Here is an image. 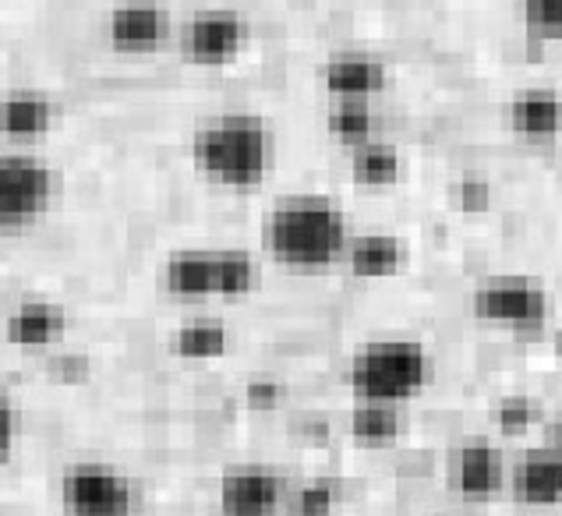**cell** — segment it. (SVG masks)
Returning <instances> with one entry per match:
<instances>
[{
    "label": "cell",
    "instance_id": "cell-1",
    "mask_svg": "<svg viewBox=\"0 0 562 516\" xmlns=\"http://www.w3.org/2000/svg\"><path fill=\"white\" fill-rule=\"evenodd\" d=\"M350 223L326 195L280 199L262 220V248L280 266L297 272H326L344 258Z\"/></svg>",
    "mask_w": 562,
    "mask_h": 516
},
{
    "label": "cell",
    "instance_id": "cell-2",
    "mask_svg": "<svg viewBox=\"0 0 562 516\" xmlns=\"http://www.w3.org/2000/svg\"><path fill=\"white\" fill-rule=\"evenodd\" d=\"M277 159V138L259 114H216L191 135V167L227 191H255Z\"/></svg>",
    "mask_w": 562,
    "mask_h": 516
},
{
    "label": "cell",
    "instance_id": "cell-3",
    "mask_svg": "<svg viewBox=\"0 0 562 516\" xmlns=\"http://www.w3.org/2000/svg\"><path fill=\"white\" fill-rule=\"evenodd\" d=\"M436 375V361L422 340L393 336L361 347L347 368V385L358 403H400L425 393Z\"/></svg>",
    "mask_w": 562,
    "mask_h": 516
},
{
    "label": "cell",
    "instance_id": "cell-4",
    "mask_svg": "<svg viewBox=\"0 0 562 516\" xmlns=\"http://www.w3.org/2000/svg\"><path fill=\"white\" fill-rule=\"evenodd\" d=\"M57 170L36 153H0V237L25 234L57 202Z\"/></svg>",
    "mask_w": 562,
    "mask_h": 516
},
{
    "label": "cell",
    "instance_id": "cell-5",
    "mask_svg": "<svg viewBox=\"0 0 562 516\" xmlns=\"http://www.w3.org/2000/svg\"><path fill=\"white\" fill-rule=\"evenodd\" d=\"M57 495L68 516H135L142 506L138 481L103 460H75L64 467Z\"/></svg>",
    "mask_w": 562,
    "mask_h": 516
},
{
    "label": "cell",
    "instance_id": "cell-6",
    "mask_svg": "<svg viewBox=\"0 0 562 516\" xmlns=\"http://www.w3.org/2000/svg\"><path fill=\"white\" fill-rule=\"evenodd\" d=\"M549 309V290L531 277H488L471 294L474 318L506 329H541Z\"/></svg>",
    "mask_w": 562,
    "mask_h": 516
},
{
    "label": "cell",
    "instance_id": "cell-7",
    "mask_svg": "<svg viewBox=\"0 0 562 516\" xmlns=\"http://www.w3.org/2000/svg\"><path fill=\"white\" fill-rule=\"evenodd\" d=\"M248 43V25L237 11H202L181 29V54L199 68L234 64Z\"/></svg>",
    "mask_w": 562,
    "mask_h": 516
},
{
    "label": "cell",
    "instance_id": "cell-8",
    "mask_svg": "<svg viewBox=\"0 0 562 516\" xmlns=\"http://www.w3.org/2000/svg\"><path fill=\"white\" fill-rule=\"evenodd\" d=\"M223 516H277L286 506V481L269 467H234L220 478Z\"/></svg>",
    "mask_w": 562,
    "mask_h": 516
},
{
    "label": "cell",
    "instance_id": "cell-9",
    "mask_svg": "<svg viewBox=\"0 0 562 516\" xmlns=\"http://www.w3.org/2000/svg\"><path fill=\"white\" fill-rule=\"evenodd\" d=\"M106 40L121 54H156L170 40V14L159 0H121L106 19Z\"/></svg>",
    "mask_w": 562,
    "mask_h": 516
},
{
    "label": "cell",
    "instance_id": "cell-10",
    "mask_svg": "<svg viewBox=\"0 0 562 516\" xmlns=\"http://www.w3.org/2000/svg\"><path fill=\"white\" fill-rule=\"evenodd\" d=\"M449 485L468 503H485L506 489V457L492 442H463L449 457Z\"/></svg>",
    "mask_w": 562,
    "mask_h": 516
},
{
    "label": "cell",
    "instance_id": "cell-11",
    "mask_svg": "<svg viewBox=\"0 0 562 516\" xmlns=\"http://www.w3.org/2000/svg\"><path fill=\"white\" fill-rule=\"evenodd\" d=\"M64 333H68V312L57 301L46 298H25L11 309L4 318V336L11 347H19L25 354H43L54 350Z\"/></svg>",
    "mask_w": 562,
    "mask_h": 516
},
{
    "label": "cell",
    "instance_id": "cell-12",
    "mask_svg": "<svg viewBox=\"0 0 562 516\" xmlns=\"http://www.w3.org/2000/svg\"><path fill=\"white\" fill-rule=\"evenodd\" d=\"M513 498L527 509H555L562 503V449L538 446L513 467Z\"/></svg>",
    "mask_w": 562,
    "mask_h": 516
},
{
    "label": "cell",
    "instance_id": "cell-13",
    "mask_svg": "<svg viewBox=\"0 0 562 516\" xmlns=\"http://www.w3.org/2000/svg\"><path fill=\"white\" fill-rule=\"evenodd\" d=\"M323 86L333 100H372L390 86V68L375 54H333L323 68Z\"/></svg>",
    "mask_w": 562,
    "mask_h": 516
},
{
    "label": "cell",
    "instance_id": "cell-14",
    "mask_svg": "<svg viewBox=\"0 0 562 516\" xmlns=\"http://www.w3.org/2000/svg\"><path fill=\"white\" fill-rule=\"evenodd\" d=\"M57 124V103L36 89H14L0 96V135L11 142H36Z\"/></svg>",
    "mask_w": 562,
    "mask_h": 516
},
{
    "label": "cell",
    "instance_id": "cell-15",
    "mask_svg": "<svg viewBox=\"0 0 562 516\" xmlns=\"http://www.w3.org/2000/svg\"><path fill=\"white\" fill-rule=\"evenodd\" d=\"M344 262L355 280H393L407 266V245L396 234H361L347 240Z\"/></svg>",
    "mask_w": 562,
    "mask_h": 516
},
{
    "label": "cell",
    "instance_id": "cell-16",
    "mask_svg": "<svg viewBox=\"0 0 562 516\" xmlns=\"http://www.w3.org/2000/svg\"><path fill=\"white\" fill-rule=\"evenodd\" d=\"M164 287H167V294L181 301L216 298V251H209V248L173 251L164 266Z\"/></svg>",
    "mask_w": 562,
    "mask_h": 516
},
{
    "label": "cell",
    "instance_id": "cell-17",
    "mask_svg": "<svg viewBox=\"0 0 562 516\" xmlns=\"http://www.w3.org/2000/svg\"><path fill=\"white\" fill-rule=\"evenodd\" d=\"M509 127L520 138L549 142L562 127V103L552 89H527L509 103Z\"/></svg>",
    "mask_w": 562,
    "mask_h": 516
},
{
    "label": "cell",
    "instance_id": "cell-18",
    "mask_svg": "<svg viewBox=\"0 0 562 516\" xmlns=\"http://www.w3.org/2000/svg\"><path fill=\"white\" fill-rule=\"evenodd\" d=\"M400 170H404V159L390 142L368 138L350 153V177L358 188H390L400 181Z\"/></svg>",
    "mask_w": 562,
    "mask_h": 516
},
{
    "label": "cell",
    "instance_id": "cell-19",
    "mask_svg": "<svg viewBox=\"0 0 562 516\" xmlns=\"http://www.w3.org/2000/svg\"><path fill=\"white\" fill-rule=\"evenodd\" d=\"M347 431L358 446H368V449L390 446L400 439V431H404V414H400V407H393V403H358V407L350 411Z\"/></svg>",
    "mask_w": 562,
    "mask_h": 516
},
{
    "label": "cell",
    "instance_id": "cell-20",
    "mask_svg": "<svg viewBox=\"0 0 562 516\" xmlns=\"http://www.w3.org/2000/svg\"><path fill=\"white\" fill-rule=\"evenodd\" d=\"M231 347V333L216 318H191L170 336V350L181 361H216Z\"/></svg>",
    "mask_w": 562,
    "mask_h": 516
},
{
    "label": "cell",
    "instance_id": "cell-21",
    "mask_svg": "<svg viewBox=\"0 0 562 516\" xmlns=\"http://www.w3.org/2000/svg\"><path fill=\"white\" fill-rule=\"evenodd\" d=\"M262 280L259 258L240 248H223L216 251V298H248Z\"/></svg>",
    "mask_w": 562,
    "mask_h": 516
},
{
    "label": "cell",
    "instance_id": "cell-22",
    "mask_svg": "<svg viewBox=\"0 0 562 516\" xmlns=\"http://www.w3.org/2000/svg\"><path fill=\"white\" fill-rule=\"evenodd\" d=\"M326 127L336 142L344 145H361L368 138H375V110L372 100H333Z\"/></svg>",
    "mask_w": 562,
    "mask_h": 516
},
{
    "label": "cell",
    "instance_id": "cell-23",
    "mask_svg": "<svg viewBox=\"0 0 562 516\" xmlns=\"http://www.w3.org/2000/svg\"><path fill=\"white\" fill-rule=\"evenodd\" d=\"M336 498H340V492H336V485L326 478L304 481L294 492L286 489V506H291L294 516H329Z\"/></svg>",
    "mask_w": 562,
    "mask_h": 516
},
{
    "label": "cell",
    "instance_id": "cell-24",
    "mask_svg": "<svg viewBox=\"0 0 562 516\" xmlns=\"http://www.w3.org/2000/svg\"><path fill=\"white\" fill-rule=\"evenodd\" d=\"M492 422L503 435H527L541 422V407L531 396H506V400L495 403Z\"/></svg>",
    "mask_w": 562,
    "mask_h": 516
},
{
    "label": "cell",
    "instance_id": "cell-25",
    "mask_svg": "<svg viewBox=\"0 0 562 516\" xmlns=\"http://www.w3.org/2000/svg\"><path fill=\"white\" fill-rule=\"evenodd\" d=\"M524 25L535 40H559L562 0H524Z\"/></svg>",
    "mask_w": 562,
    "mask_h": 516
},
{
    "label": "cell",
    "instance_id": "cell-26",
    "mask_svg": "<svg viewBox=\"0 0 562 516\" xmlns=\"http://www.w3.org/2000/svg\"><path fill=\"white\" fill-rule=\"evenodd\" d=\"M457 205L463 209V213H488L492 209V188L485 177H460V184H457Z\"/></svg>",
    "mask_w": 562,
    "mask_h": 516
},
{
    "label": "cell",
    "instance_id": "cell-27",
    "mask_svg": "<svg viewBox=\"0 0 562 516\" xmlns=\"http://www.w3.org/2000/svg\"><path fill=\"white\" fill-rule=\"evenodd\" d=\"M46 372H50L54 382H64V385H75V382H86L92 364L82 354H54L50 364H46Z\"/></svg>",
    "mask_w": 562,
    "mask_h": 516
},
{
    "label": "cell",
    "instance_id": "cell-28",
    "mask_svg": "<svg viewBox=\"0 0 562 516\" xmlns=\"http://www.w3.org/2000/svg\"><path fill=\"white\" fill-rule=\"evenodd\" d=\"M19 431H22V417L19 407L11 403V396H0V467H4L19 446Z\"/></svg>",
    "mask_w": 562,
    "mask_h": 516
},
{
    "label": "cell",
    "instance_id": "cell-29",
    "mask_svg": "<svg viewBox=\"0 0 562 516\" xmlns=\"http://www.w3.org/2000/svg\"><path fill=\"white\" fill-rule=\"evenodd\" d=\"M283 385L277 382V379H255V382H248L245 385V403H248V411H259V414H266V411H277L280 403H283Z\"/></svg>",
    "mask_w": 562,
    "mask_h": 516
},
{
    "label": "cell",
    "instance_id": "cell-30",
    "mask_svg": "<svg viewBox=\"0 0 562 516\" xmlns=\"http://www.w3.org/2000/svg\"><path fill=\"white\" fill-rule=\"evenodd\" d=\"M431 516H457V513H431Z\"/></svg>",
    "mask_w": 562,
    "mask_h": 516
}]
</instances>
